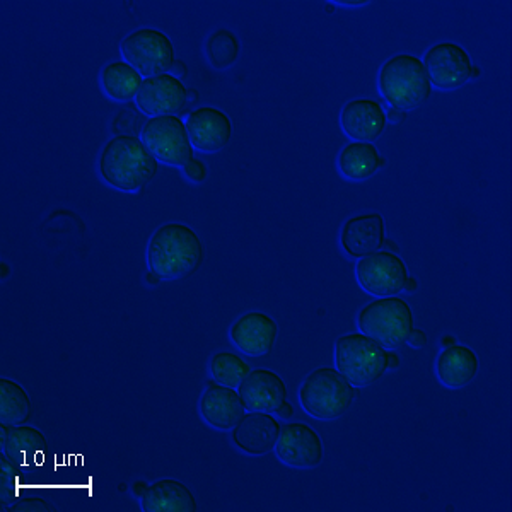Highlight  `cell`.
<instances>
[{"label": "cell", "instance_id": "cell-1", "mask_svg": "<svg viewBox=\"0 0 512 512\" xmlns=\"http://www.w3.org/2000/svg\"><path fill=\"white\" fill-rule=\"evenodd\" d=\"M205 258L202 239L192 227L169 222L154 231L147 246V263L163 280L195 274Z\"/></svg>", "mask_w": 512, "mask_h": 512}, {"label": "cell", "instance_id": "cell-2", "mask_svg": "<svg viewBox=\"0 0 512 512\" xmlns=\"http://www.w3.org/2000/svg\"><path fill=\"white\" fill-rule=\"evenodd\" d=\"M98 168L110 187L137 192L158 175L159 161L137 135H117L103 147Z\"/></svg>", "mask_w": 512, "mask_h": 512}, {"label": "cell", "instance_id": "cell-3", "mask_svg": "<svg viewBox=\"0 0 512 512\" xmlns=\"http://www.w3.org/2000/svg\"><path fill=\"white\" fill-rule=\"evenodd\" d=\"M378 84L384 101L396 110H417L431 98V81L422 60L408 53H400L384 62Z\"/></svg>", "mask_w": 512, "mask_h": 512}, {"label": "cell", "instance_id": "cell-4", "mask_svg": "<svg viewBox=\"0 0 512 512\" xmlns=\"http://www.w3.org/2000/svg\"><path fill=\"white\" fill-rule=\"evenodd\" d=\"M355 400L354 386L333 367L308 374L299 388V402L316 420H337L349 412Z\"/></svg>", "mask_w": 512, "mask_h": 512}, {"label": "cell", "instance_id": "cell-5", "mask_svg": "<svg viewBox=\"0 0 512 512\" xmlns=\"http://www.w3.org/2000/svg\"><path fill=\"white\" fill-rule=\"evenodd\" d=\"M335 366L354 388H366L388 371V350L364 333H349L335 344Z\"/></svg>", "mask_w": 512, "mask_h": 512}, {"label": "cell", "instance_id": "cell-6", "mask_svg": "<svg viewBox=\"0 0 512 512\" xmlns=\"http://www.w3.org/2000/svg\"><path fill=\"white\" fill-rule=\"evenodd\" d=\"M357 325L361 333L384 349L395 350L407 344L408 333L414 328V313L402 297H381L361 309Z\"/></svg>", "mask_w": 512, "mask_h": 512}, {"label": "cell", "instance_id": "cell-7", "mask_svg": "<svg viewBox=\"0 0 512 512\" xmlns=\"http://www.w3.org/2000/svg\"><path fill=\"white\" fill-rule=\"evenodd\" d=\"M122 55L140 76L166 74L175 64V45L163 31L140 28L122 41Z\"/></svg>", "mask_w": 512, "mask_h": 512}, {"label": "cell", "instance_id": "cell-8", "mask_svg": "<svg viewBox=\"0 0 512 512\" xmlns=\"http://www.w3.org/2000/svg\"><path fill=\"white\" fill-rule=\"evenodd\" d=\"M142 142L161 163L183 168L190 163L193 146L188 137L187 123L180 117H154L142 128Z\"/></svg>", "mask_w": 512, "mask_h": 512}, {"label": "cell", "instance_id": "cell-9", "mask_svg": "<svg viewBox=\"0 0 512 512\" xmlns=\"http://www.w3.org/2000/svg\"><path fill=\"white\" fill-rule=\"evenodd\" d=\"M359 286L376 297L398 296L408 280L407 265L400 256L390 251H374L359 258L355 267Z\"/></svg>", "mask_w": 512, "mask_h": 512}, {"label": "cell", "instance_id": "cell-10", "mask_svg": "<svg viewBox=\"0 0 512 512\" xmlns=\"http://www.w3.org/2000/svg\"><path fill=\"white\" fill-rule=\"evenodd\" d=\"M425 72L431 86L441 91H453L470 81L473 64L465 48L456 43H437L425 52Z\"/></svg>", "mask_w": 512, "mask_h": 512}, {"label": "cell", "instance_id": "cell-11", "mask_svg": "<svg viewBox=\"0 0 512 512\" xmlns=\"http://www.w3.org/2000/svg\"><path fill=\"white\" fill-rule=\"evenodd\" d=\"M275 454L284 465L291 468H315L325 456L320 434L303 422H291L280 429Z\"/></svg>", "mask_w": 512, "mask_h": 512}, {"label": "cell", "instance_id": "cell-12", "mask_svg": "<svg viewBox=\"0 0 512 512\" xmlns=\"http://www.w3.org/2000/svg\"><path fill=\"white\" fill-rule=\"evenodd\" d=\"M188 91L183 82L169 74L149 77L142 82L135 103L147 117H171L185 111Z\"/></svg>", "mask_w": 512, "mask_h": 512}, {"label": "cell", "instance_id": "cell-13", "mask_svg": "<svg viewBox=\"0 0 512 512\" xmlns=\"http://www.w3.org/2000/svg\"><path fill=\"white\" fill-rule=\"evenodd\" d=\"M187 130L193 149L212 154L229 144L233 137V122L214 106H200L188 115Z\"/></svg>", "mask_w": 512, "mask_h": 512}, {"label": "cell", "instance_id": "cell-14", "mask_svg": "<svg viewBox=\"0 0 512 512\" xmlns=\"http://www.w3.org/2000/svg\"><path fill=\"white\" fill-rule=\"evenodd\" d=\"M277 335L279 326L274 318L262 311H250L231 326V340L236 349L250 357H262L272 352Z\"/></svg>", "mask_w": 512, "mask_h": 512}, {"label": "cell", "instance_id": "cell-15", "mask_svg": "<svg viewBox=\"0 0 512 512\" xmlns=\"http://www.w3.org/2000/svg\"><path fill=\"white\" fill-rule=\"evenodd\" d=\"M282 425L268 412H248L233 429L236 448L250 456H263L274 451Z\"/></svg>", "mask_w": 512, "mask_h": 512}, {"label": "cell", "instance_id": "cell-16", "mask_svg": "<svg viewBox=\"0 0 512 512\" xmlns=\"http://www.w3.org/2000/svg\"><path fill=\"white\" fill-rule=\"evenodd\" d=\"M238 393L248 412H268L275 410L287 400V386L279 374L268 369L251 371L243 383L238 386Z\"/></svg>", "mask_w": 512, "mask_h": 512}, {"label": "cell", "instance_id": "cell-17", "mask_svg": "<svg viewBox=\"0 0 512 512\" xmlns=\"http://www.w3.org/2000/svg\"><path fill=\"white\" fill-rule=\"evenodd\" d=\"M386 111L373 99H354L340 113V125L345 135L355 142L379 139L386 128Z\"/></svg>", "mask_w": 512, "mask_h": 512}, {"label": "cell", "instance_id": "cell-18", "mask_svg": "<svg viewBox=\"0 0 512 512\" xmlns=\"http://www.w3.org/2000/svg\"><path fill=\"white\" fill-rule=\"evenodd\" d=\"M245 403L238 391L214 383L200 398V414L217 431H231L245 415Z\"/></svg>", "mask_w": 512, "mask_h": 512}, {"label": "cell", "instance_id": "cell-19", "mask_svg": "<svg viewBox=\"0 0 512 512\" xmlns=\"http://www.w3.org/2000/svg\"><path fill=\"white\" fill-rule=\"evenodd\" d=\"M384 239V219L376 212L352 217L340 233L342 250L352 258H364L381 250Z\"/></svg>", "mask_w": 512, "mask_h": 512}, {"label": "cell", "instance_id": "cell-20", "mask_svg": "<svg viewBox=\"0 0 512 512\" xmlns=\"http://www.w3.org/2000/svg\"><path fill=\"white\" fill-rule=\"evenodd\" d=\"M7 458L26 472L36 470L45 463L48 441L43 432L31 425H12L6 443L0 446Z\"/></svg>", "mask_w": 512, "mask_h": 512}, {"label": "cell", "instance_id": "cell-21", "mask_svg": "<svg viewBox=\"0 0 512 512\" xmlns=\"http://www.w3.org/2000/svg\"><path fill=\"white\" fill-rule=\"evenodd\" d=\"M478 369V355L465 345H451L437 357V378L444 386L453 390L465 388L472 383L473 379L477 378Z\"/></svg>", "mask_w": 512, "mask_h": 512}, {"label": "cell", "instance_id": "cell-22", "mask_svg": "<svg viewBox=\"0 0 512 512\" xmlns=\"http://www.w3.org/2000/svg\"><path fill=\"white\" fill-rule=\"evenodd\" d=\"M140 506L144 512H195L198 507L192 490L185 483L171 478L149 485L140 499Z\"/></svg>", "mask_w": 512, "mask_h": 512}, {"label": "cell", "instance_id": "cell-23", "mask_svg": "<svg viewBox=\"0 0 512 512\" xmlns=\"http://www.w3.org/2000/svg\"><path fill=\"white\" fill-rule=\"evenodd\" d=\"M381 168V156L371 142H350L338 154L340 173L352 181H364Z\"/></svg>", "mask_w": 512, "mask_h": 512}, {"label": "cell", "instance_id": "cell-24", "mask_svg": "<svg viewBox=\"0 0 512 512\" xmlns=\"http://www.w3.org/2000/svg\"><path fill=\"white\" fill-rule=\"evenodd\" d=\"M142 82V76L127 62H113L101 72V86L106 96L118 103H127L137 98Z\"/></svg>", "mask_w": 512, "mask_h": 512}, {"label": "cell", "instance_id": "cell-25", "mask_svg": "<svg viewBox=\"0 0 512 512\" xmlns=\"http://www.w3.org/2000/svg\"><path fill=\"white\" fill-rule=\"evenodd\" d=\"M31 415L28 391L14 379H0V420L4 424L23 425Z\"/></svg>", "mask_w": 512, "mask_h": 512}, {"label": "cell", "instance_id": "cell-26", "mask_svg": "<svg viewBox=\"0 0 512 512\" xmlns=\"http://www.w3.org/2000/svg\"><path fill=\"white\" fill-rule=\"evenodd\" d=\"M251 373V366L243 357L233 352H217L210 359V374L214 381L229 388H238L243 379Z\"/></svg>", "mask_w": 512, "mask_h": 512}, {"label": "cell", "instance_id": "cell-27", "mask_svg": "<svg viewBox=\"0 0 512 512\" xmlns=\"http://www.w3.org/2000/svg\"><path fill=\"white\" fill-rule=\"evenodd\" d=\"M207 59L214 69H229L239 57V41L233 31L217 30L205 45Z\"/></svg>", "mask_w": 512, "mask_h": 512}, {"label": "cell", "instance_id": "cell-28", "mask_svg": "<svg viewBox=\"0 0 512 512\" xmlns=\"http://www.w3.org/2000/svg\"><path fill=\"white\" fill-rule=\"evenodd\" d=\"M23 468L12 463L6 454L0 456V506L2 509L14 504L19 499L23 487Z\"/></svg>", "mask_w": 512, "mask_h": 512}, {"label": "cell", "instance_id": "cell-29", "mask_svg": "<svg viewBox=\"0 0 512 512\" xmlns=\"http://www.w3.org/2000/svg\"><path fill=\"white\" fill-rule=\"evenodd\" d=\"M146 122L137 111L125 110L118 115L113 128H115V132H118V135H137L139 132L142 134V128H144Z\"/></svg>", "mask_w": 512, "mask_h": 512}, {"label": "cell", "instance_id": "cell-30", "mask_svg": "<svg viewBox=\"0 0 512 512\" xmlns=\"http://www.w3.org/2000/svg\"><path fill=\"white\" fill-rule=\"evenodd\" d=\"M9 512H53L57 507L41 497H21L18 501L7 507Z\"/></svg>", "mask_w": 512, "mask_h": 512}, {"label": "cell", "instance_id": "cell-31", "mask_svg": "<svg viewBox=\"0 0 512 512\" xmlns=\"http://www.w3.org/2000/svg\"><path fill=\"white\" fill-rule=\"evenodd\" d=\"M183 175L193 183H204L207 180V166L200 159L193 158L190 163L183 166Z\"/></svg>", "mask_w": 512, "mask_h": 512}, {"label": "cell", "instance_id": "cell-32", "mask_svg": "<svg viewBox=\"0 0 512 512\" xmlns=\"http://www.w3.org/2000/svg\"><path fill=\"white\" fill-rule=\"evenodd\" d=\"M407 344L414 349H424L427 345V335L419 328H412V332L408 333Z\"/></svg>", "mask_w": 512, "mask_h": 512}, {"label": "cell", "instance_id": "cell-33", "mask_svg": "<svg viewBox=\"0 0 512 512\" xmlns=\"http://www.w3.org/2000/svg\"><path fill=\"white\" fill-rule=\"evenodd\" d=\"M187 74V65L183 60H175V64L171 65V69H169V76L176 77V79H183V77H187Z\"/></svg>", "mask_w": 512, "mask_h": 512}, {"label": "cell", "instance_id": "cell-34", "mask_svg": "<svg viewBox=\"0 0 512 512\" xmlns=\"http://www.w3.org/2000/svg\"><path fill=\"white\" fill-rule=\"evenodd\" d=\"M275 414H277L279 419H291L292 415H294V407L286 400V402L282 403V405L275 410Z\"/></svg>", "mask_w": 512, "mask_h": 512}, {"label": "cell", "instance_id": "cell-35", "mask_svg": "<svg viewBox=\"0 0 512 512\" xmlns=\"http://www.w3.org/2000/svg\"><path fill=\"white\" fill-rule=\"evenodd\" d=\"M405 118V111L396 110V108H390V111L386 113V120L391 123H400Z\"/></svg>", "mask_w": 512, "mask_h": 512}, {"label": "cell", "instance_id": "cell-36", "mask_svg": "<svg viewBox=\"0 0 512 512\" xmlns=\"http://www.w3.org/2000/svg\"><path fill=\"white\" fill-rule=\"evenodd\" d=\"M400 367V357L396 352H388V371H395Z\"/></svg>", "mask_w": 512, "mask_h": 512}, {"label": "cell", "instance_id": "cell-37", "mask_svg": "<svg viewBox=\"0 0 512 512\" xmlns=\"http://www.w3.org/2000/svg\"><path fill=\"white\" fill-rule=\"evenodd\" d=\"M147 489H149V485H147L146 482H137L134 483V495L135 497H144V494H146Z\"/></svg>", "mask_w": 512, "mask_h": 512}, {"label": "cell", "instance_id": "cell-38", "mask_svg": "<svg viewBox=\"0 0 512 512\" xmlns=\"http://www.w3.org/2000/svg\"><path fill=\"white\" fill-rule=\"evenodd\" d=\"M419 289V282L414 277H408L407 284H405V289L403 291H407L408 294H415Z\"/></svg>", "mask_w": 512, "mask_h": 512}, {"label": "cell", "instance_id": "cell-39", "mask_svg": "<svg viewBox=\"0 0 512 512\" xmlns=\"http://www.w3.org/2000/svg\"><path fill=\"white\" fill-rule=\"evenodd\" d=\"M11 427L12 425L4 424V422L0 425V446L6 443L7 437H9V432H11Z\"/></svg>", "mask_w": 512, "mask_h": 512}, {"label": "cell", "instance_id": "cell-40", "mask_svg": "<svg viewBox=\"0 0 512 512\" xmlns=\"http://www.w3.org/2000/svg\"><path fill=\"white\" fill-rule=\"evenodd\" d=\"M161 280L163 279H161L158 274H154V272H147L146 282L149 284V286H159V284H161Z\"/></svg>", "mask_w": 512, "mask_h": 512}, {"label": "cell", "instance_id": "cell-41", "mask_svg": "<svg viewBox=\"0 0 512 512\" xmlns=\"http://www.w3.org/2000/svg\"><path fill=\"white\" fill-rule=\"evenodd\" d=\"M369 2H359V0H352V2H344V0H340V2H337V6H345V7H361V6H367Z\"/></svg>", "mask_w": 512, "mask_h": 512}, {"label": "cell", "instance_id": "cell-42", "mask_svg": "<svg viewBox=\"0 0 512 512\" xmlns=\"http://www.w3.org/2000/svg\"><path fill=\"white\" fill-rule=\"evenodd\" d=\"M383 246H386V248H388V250L384 251H390V253H395V255H398V246L395 245V241H393V239H388V241L384 239Z\"/></svg>", "mask_w": 512, "mask_h": 512}, {"label": "cell", "instance_id": "cell-43", "mask_svg": "<svg viewBox=\"0 0 512 512\" xmlns=\"http://www.w3.org/2000/svg\"><path fill=\"white\" fill-rule=\"evenodd\" d=\"M454 344H456V338L451 337V335H446V337H443V340H441V345H443L444 349H448V347Z\"/></svg>", "mask_w": 512, "mask_h": 512}, {"label": "cell", "instance_id": "cell-44", "mask_svg": "<svg viewBox=\"0 0 512 512\" xmlns=\"http://www.w3.org/2000/svg\"><path fill=\"white\" fill-rule=\"evenodd\" d=\"M188 103H197L198 101V93L195 89H188Z\"/></svg>", "mask_w": 512, "mask_h": 512}, {"label": "cell", "instance_id": "cell-45", "mask_svg": "<svg viewBox=\"0 0 512 512\" xmlns=\"http://www.w3.org/2000/svg\"><path fill=\"white\" fill-rule=\"evenodd\" d=\"M480 77V69L473 65L472 74H470V79H478Z\"/></svg>", "mask_w": 512, "mask_h": 512}, {"label": "cell", "instance_id": "cell-46", "mask_svg": "<svg viewBox=\"0 0 512 512\" xmlns=\"http://www.w3.org/2000/svg\"><path fill=\"white\" fill-rule=\"evenodd\" d=\"M2 268H4V274H2V277H4V279H6V277H7V265H6V263H4V265H2Z\"/></svg>", "mask_w": 512, "mask_h": 512}]
</instances>
